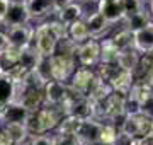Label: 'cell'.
<instances>
[{"label":"cell","instance_id":"obj_1","mask_svg":"<svg viewBox=\"0 0 153 145\" xmlns=\"http://www.w3.org/2000/svg\"><path fill=\"white\" fill-rule=\"evenodd\" d=\"M63 116H65V113H63V109L60 106H48V104H44L43 108H39L38 111H31L27 121H26L29 135L55 132Z\"/></svg>","mask_w":153,"mask_h":145},{"label":"cell","instance_id":"obj_2","mask_svg":"<svg viewBox=\"0 0 153 145\" xmlns=\"http://www.w3.org/2000/svg\"><path fill=\"white\" fill-rule=\"evenodd\" d=\"M33 45L38 48V51L43 56L55 55L56 45H58V36H56L55 31L51 29L48 21H44V22H41L39 26H36Z\"/></svg>","mask_w":153,"mask_h":145},{"label":"cell","instance_id":"obj_3","mask_svg":"<svg viewBox=\"0 0 153 145\" xmlns=\"http://www.w3.org/2000/svg\"><path fill=\"white\" fill-rule=\"evenodd\" d=\"M76 56H66V55H55L49 56V73L51 78L60 80V82H68L76 68Z\"/></svg>","mask_w":153,"mask_h":145},{"label":"cell","instance_id":"obj_4","mask_svg":"<svg viewBox=\"0 0 153 145\" xmlns=\"http://www.w3.org/2000/svg\"><path fill=\"white\" fill-rule=\"evenodd\" d=\"M76 63L78 67H97L100 63V41L95 38L87 39L76 48Z\"/></svg>","mask_w":153,"mask_h":145},{"label":"cell","instance_id":"obj_5","mask_svg":"<svg viewBox=\"0 0 153 145\" xmlns=\"http://www.w3.org/2000/svg\"><path fill=\"white\" fill-rule=\"evenodd\" d=\"M31 22V16H29L26 0H10V5L4 17V28H12V26H22V24Z\"/></svg>","mask_w":153,"mask_h":145},{"label":"cell","instance_id":"obj_6","mask_svg":"<svg viewBox=\"0 0 153 145\" xmlns=\"http://www.w3.org/2000/svg\"><path fill=\"white\" fill-rule=\"evenodd\" d=\"M68 92V82H60L55 78H49L44 84V104L48 106H60Z\"/></svg>","mask_w":153,"mask_h":145},{"label":"cell","instance_id":"obj_7","mask_svg":"<svg viewBox=\"0 0 153 145\" xmlns=\"http://www.w3.org/2000/svg\"><path fill=\"white\" fill-rule=\"evenodd\" d=\"M100 128H102V121H99L97 118H85L80 121V126L76 130V137L80 138L83 145L99 144Z\"/></svg>","mask_w":153,"mask_h":145},{"label":"cell","instance_id":"obj_8","mask_svg":"<svg viewBox=\"0 0 153 145\" xmlns=\"http://www.w3.org/2000/svg\"><path fill=\"white\" fill-rule=\"evenodd\" d=\"M31 21H44L53 17L58 10L56 0H26Z\"/></svg>","mask_w":153,"mask_h":145},{"label":"cell","instance_id":"obj_9","mask_svg":"<svg viewBox=\"0 0 153 145\" xmlns=\"http://www.w3.org/2000/svg\"><path fill=\"white\" fill-rule=\"evenodd\" d=\"M34 31H36V28L31 26V24H22V26L7 28L5 33L9 36V45L17 46V48H26V46H29L33 43Z\"/></svg>","mask_w":153,"mask_h":145},{"label":"cell","instance_id":"obj_10","mask_svg":"<svg viewBox=\"0 0 153 145\" xmlns=\"http://www.w3.org/2000/svg\"><path fill=\"white\" fill-rule=\"evenodd\" d=\"M95 70L92 67H76L73 75L70 77L68 80V84L73 87L75 90H78L80 94H85L87 96L88 89H90V85H92L94 78H95Z\"/></svg>","mask_w":153,"mask_h":145},{"label":"cell","instance_id":"obj_11","mask_svg":"<svg viewBox=\"0 0 153 145\" xmlns=\"http://www.w3.org/2000/svg\"><path fill=\"white\" fill-rule=\"evenodd\" d=\"M97 10L109 21L111 24L123 22L126 12L123 0H97Z\"/></svg>","mask_w":153,"mask_h":145},{"label":"cell","instance_id":"obj_12","mask_svg":"<svg viewBox=\"0 0 153 145\" xmlns=\"http://www.w3.org/2000/svg\"><path fill=\"white\" fill-rule=\"evenodd\" d=\"M133 75L136 82H145L153 87V53H141L138 67L133 70Z\"/></svg>","mask_w":153,"mask_h":145},{"label":"cell","instance_id":"obj_13","mask_svg":"<svg viewBox=\"0 0 153 145\" xmlns=\"http://www.w3.org/2000/svg\"><path fill=\"white\" fill-rule=\"evenodd\" d=\"M29 114H31V111L27 108L22 106L19 101H10V102L5 104L0 125H5V123H26Z\"/></svg>","mask_w":153,"mask_h":145},{"label":"cell","instance_id":"obj_14","mask_svg":"<svg viewBox=\"0 0 153 145\" xmlns=\"http://www.w3.org/2000/svg\"><path fill=\"white\" fill-rule=\"evenodd\" d=\"M55 17L60 19L65 26H70L71 22H75V21H78V19L83 17V7H82V4L70 0V2L63 4V5L56 10Z\"/></svg>","mask_w":153,"mask_h":145},{"label":"cell","instance_id":"obj_15","mask_svg":"<svg viewBox=\"0 0 153 145\" xmlns=\"http://www.w3.org/2000/svg\"><path fill=\"white\" fill-rule=\"evenodd\" d=\"M133 39H134L133 46L140 53H152L153 51V21H150L140 31L133 33Z\"/></svg>","mask_w":153,"mask_h":145},{"label":"cell","instance_id":"obj_16","mask_svg":"<svg viewBox=\"0 0 153 145\" xmlns=\"http://www.w3.org/2000/svg\"><path fill=\"white\" fill-rule=\"evenodd\" d=\"M85 24H87V29H88V33H90V38H95V39H99L105 31H109L111 26H112L99 10L88 14L85 17Z\"/></svg>","mask_w":153,"mask_h":145},{"label":"cell","instance_id":"obj_17","mask_svg":"<svg viewBox=\"0 0 153 145\" xmlns=\"http://www.w3.org/2000/svg\"><path fill=\"white\" fill-rule=\"evenodd\" d=\"M21 53H22V48L7 45L0 51V72H7V73L10 72L21 60Z\"/></svg>","mask_w":153,"mask_h":145},{"label":"cell","instance_id":"obj_18","mask_svg":"<svg viewBox=\"0 0 153 145\" xmlns=\"http://www.w3.org/2000/svg\"><path fill=\"white\" fill-rule=\"evenodd\" d=\"M43 60V55L38 51V48L31 43L29 46L22 48L21 53V60H19V67H22L24 70H36L39 65V61Z\"/></svg>","mask_w":153,"mask_h":145},{"label":"cell","instance_id":"obj_19","mask_svg":"<svg viewBox=\"0 0 153 145\" xmlns=\"http://www.w3.org/2000/svg\"><path fill=\"white\" fill-rule=\"evenodd\" d=\"M14 101H19L24 108H27L29 111H38L39 108L44 106V90H27V92H22Z\"/></svg>","mask_w":153,"mask_h":145},{"label":"cell","instance_id":"obj_20","mask_svg":"<svg viewBox=\"0 0 153 145\" xmlns=\"http://www.w3.org/2000/svg\"><path fill=\"white\" fill-rule=\"evenodd\" d=\"M2 128H4V132L14 140L16 145H26L29 137H31L29 132H27L26 123H5V125H2Z\"/></svg>","mask_w":153,"mask_h":145},{"label":"cell","instance_id":"obj_21","mask_svg":"<svg viewBox=\"0 0 153 145\" xmlns=\"http://www.w3.org/2000/svg\"><path fill=\"white\" fill-rule=\"evenodd\" d=\"M152 21V16L146 9H143L140 12H134V14H129V16H124L123 22H124V28L129 29L131 33H136L141 28H145L148 22Z\"/></svg>","mask_w":153,"mask_h":145},{"label":"cell","instance_id":"obj_22","mask_svg":"<svg viewBox=\"0 0 153 145\" xmlns=\"http://www.w3.org/2000/svg\"><path fill=\"white\" fill-rule=\"evenodd\" d=\"M68 38L75 43V45H82L87 39H90V33L87 29L85 19H78L75 22H71L68 26Z\"/></svg>","mask_w":153,"mask_h":145},{"label":"cell","instance_id":"obj_23","mask_svg":"<svg viewBox=\"0 0 153 145\" xmlns=\"http://www.w3.org/2000/svg\"><path fill=\"white\" fill-rule=\"evenodd\" d=\"M16 96V82L10 77V73L0 72V102H10Z\"/></svg>","mask_w":153,"mask_h":145},{"label":"cell","instance_id":"obj_24","mask_svg":"<svg viewBox=\"0 0 153 145\" xmlns=\"http://www.w3.org/2000/svg\"><path fill=\"white\" fill-rule=\"evenodd\" d=\"M121 50L111 41V38L100 41V63H117Z\"/></svg>","mask_w":153,"mask_h":145},{"label":"cell","instance_id":"obj_25","mask_svg":"<svg viewBox=\"0 0 153 145\" xmlns=\"http://www.w3.org/2000/svg\"><path fill=\"white\" fill-rule=\"evenodd\" d=\"M140 56H141V53H140V51L134 48V46H133V48H128V50H123V51H121L117 63H119L121 67L124 68V70H129V72H133V70L138 67Z\"/></svg>","mask_w":153,"mask_h":145},{"label":"cell","instance_id":"obj_26","mask_svg":"<svg viewBox=\"0 0 153 145\" xmlns=\"http://www.w3.org/2000/svg\"><path fill=\"white\" fill-rule=\"evenodd\" d=\"M80 121H82L80 118L71 116V114H65L60 120V123H58L55 133H75L76 135V130L80 126Z\"/></svg>","mask_w":153,"mask_h":145},{"label":"cell","instance_id":"obj_27","mask_svg":"<svg viewBox=\"0 0 153 145\" xmlns=\"http://www.w3.org/2000/svg\"><path fill=\"white\" fill-rule=\"evenodd\" d=\"M111 41L114 43L121 51L123 50H128V48H133V43H134V39H133V33L129 29L123 28L121 31L114 33V36L111 38Z\"/></svg>","mask_w":153,"mask_h":145},{"label":"cell","instance_id":"obj_28","mask_svg":"<svg viewBox=\"0 0 153 145\" xmlns=\"http://www.w3.org/2000/svg\"><path fill=\"white\" fill-rule=\"evenodd\" d=\"M119 128L112 125V123H104L102 121V128H100V137H99V144L102 145H112L116 140V135H117Z\"/></svg>","mask_w":153,"mask_h":145},{"label":"cell","instance_id":"obj_29","mask_svg":"<svg viewBox=\"0 0 153 145\" xmlns=\"http://www.w3.org/2000/svg\"><path fill=\"white\" fill-rule=\"evenodd\" d=\"M124 113L126 114H140V113H143L141 102L133 94H126L124 97Z\"/></svg>","mask_w":153,"mask_h":145},{"label":"cell","instance_id":"obj_30","mask_svg":"<svg viewBox=\"0 0 153 145\" xmlns=\"http://www.w3.org/2000/svg\"><path fill=\"white\" fill-rule=\"evenodd\" d=\"M55 145H83L75 133H55Z\"/></svg>","mask_w":153,"mask_h":145},{"label":"cell","instance_id":"obj_31","mask_svg":"<svg viewBox=\"0 0 153 145\" xmlns=\"http://www.w3.org/2000/svg\"><path fill=\"white\" fill-rule=\"evenodd\" d=\"M26 145H55V137L49 133H38L31 135Z\"/></svg>","mask_w":153,"mask_h":145},{"label":"cell","instance_id":"obj_32","mask_svg":"<svg viewBox=\"0 0 153 145\" xmlns=\"http://www.w3.org/2000/svg\"><path fill=\"white\" fill-rule=\"evenodd\" d=\"M124 2V12L126 16L129 14H134V12H140L145 9V2L146 0H123Z\"/></svg>","mask_w":153,"mask_h":145},{"label":"cell","instance_id":"obj_33","mask_svg":"<svg viewBox=\"0 0 153 145\" xmlns=\"http://www.w3.org/2000/svg\"><path fill=\"white\" fill-rule=\"evenodd\" d=\"M112 145H136V138L119 130L117 135H116V140H114V144Z\"/></svg>","mask_w":153,"mask_h":145},{"label":"cell","instance_id":"obj_34","mask_svg":"<svg viewBox=\"0 0 153 145\" xmlns=\"http://www.w3.org/2000/svg\"><path fill=\"white\" fill-rule=\"evenodd\" d=\"M9 5H10V0H0V21H4V17L9 10Z\"/></svg>","mask_w":153,"mask_h":145},{"label":"cell","instance_id":"obj_35","mask_svg":"<svg viewBox=\"0 0 153 145\" xmlns=\"http://www.w3.org/2000/svg\"><path fill=\"white\" fill-rule=\"evenodd\" d=\"M136 145H153V135H148V137L136 138Z\"/></svg>","mask_w":153,"mask_h":145},{"label":"cell","instance_id":"obj_36","mask_svg":"<svg viewBox=\"0 0 153 145\" xmlns=\"http://www.w3.org/2000/svg\"><path fill=\"white\" fill-rule=\"evenodd\" d=\"M7 45H9V36H7L5 31H2V29H0V51L4 50Z\"/></svg>","mask_w":153,"mask_h":145},{"label":"cell","instance_id":"obj_37","mask_svg":"<svg viewBox=\"0 0 153 145\" xmlns=\"http://www.w3.org/2000/svg\"><path fill=\"white\" fill-rule=\"evenodd\" d=\"M4 130V128H2ZM0 145H16L14 144V140L5 133V132H2V137H0Z\"/></svg>","mask_w":153,"mask_h":145},{"label":"cell","instance_id":"obj_38","mask_svg":"<svg viewBox=\"0 0 153 145\" xmlns=\"http://www.w3.org/2000/svg\"><path fill=\"white\" fill-rule=\"evenodd\" d=\"M4 109H5V104L0 102V121H2V116H4Z\"/></svg>","mask_w":153,"mask_h":145},{"label":"cell","instance_id":"obj_39","mask_svg":"<svg viewBox=\"0 0 153 145\" xmlns=\"http://www.w3.org/2000/svg\"><path fill=\"white\" fill-rule=\"evenodd\" d=\"M150 16L153 17V0H150Z\"/></svg>","mask_w":153,"mask_h":145},{"label":"cell","instance_id":"obj_40","mask_svg":"<svg viewBox=\"0 0 153 145\" xmlns=\"http://www.w3.org/2000/svg\"><path fill=\"white\" fill-rule=\"evenodd\" d=\"M2 132H4V130H2V126H0V137H2Z\"/></svg>","mask_w":153,"mask_h":145},{"label":"cell","instance_id":"obj_41","mask_svg":"<svg viewBox=\"0 0 153 145\" xmlns=\"http://www.w3.org/2000/svg\"><path fill=\"white\" fill-rule=\"evenodd\" d=\"M2 28H4V24H2V21H0V29H2Z\"/></svg>","mask_w":153,"mask_h":145},{"label":"cell","instance_id":"obj_42","mask_svg":"<svg viewBox=\"0 0 153 145\" xmlns=\"http://www.w3.org/2000/svg\"><path fill=\"white\" fill-rule=\"evenodd\" d=\"M88 2H97V0H88Z\"/></svg>","mask_w":153,"mask_h":145},{"label":"cell","instance_id":"obj_43","mask_svg":"<svg viewBox=\"0 0 153 145\" xmlns=\"http://www.w3.org/2000/svg\"><path fill=\"white\" fill-rule=\"evenodd\" d=\"M94 145H102V144H94Z\"/></svg>","mask_w":153,"mask_h":145},{"label":"cell","instance_id":"obj_44","mask_svg":"<svg viewBox=\"0 0 153 145\" xmlns=\"http://www.w3.org/2000/svg\"><path fill=\"white\" fill-rule=\"evenodd\" d=\"M152 120H153V114H152Z\"/></svg>","mask_w":153,"mask_h":145},{"label":"cell","instance_id":"obj_45","mask_svg":"<svg viewBox=\"0 0 153 145\" xmlns=\"http://www.w3.org/2000/svg\"><path fill=\"white\" fill-rule=\"evenodd\" d=\"M146 2H150V0H146Z\"/></svg>","mask_w":153,"mask_h":145}]
</instances>
